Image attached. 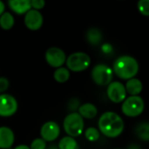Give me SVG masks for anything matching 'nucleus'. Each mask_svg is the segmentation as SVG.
<instances>
[{
  "instance_id": "nucleus-1",
  "label": "nucleus",
  "mask_w": 149,
  "mask_h": 149,
  "mask_svg": "<svg viewBox=\"0 0 149 149\" xmlns=\"http://www.w3.org/2000/svg\"><path fill=\"white\" fill-rule=\"evenodd\" d=\"M99 130L108 138L119 137L124 130V121L116 113L106 112L99 119Z\"/></svg>"
},
{
  "instance_id": "nucleus-2",
  "label": "nucleus",
  "mask_w": 149,
  "mask_h": 149,
  "mask_svg": "<svg viewBox=\"0 0 149 149\" xmlns=\"http://www.w3.org/2000/svg\"><path fill=\"white\" fill-rule=\"evenodd\" d=\"M113 72L121 79L134 78L139 72L137 60L127 55L119 57L113 63Z\"/></svg>"
},
{
  "instance_id": "nucleus-3",
  "label": "nucleus",
  "mask_w": 149,
  "mask_h": 149,
  "mask_svg": "<svg viewBox=\"0 0 149 149\" xmlns=\"http://www.w3.org/2000/svg\"><path fill=\"white\" fill-rule=\"evenodd\" d=\"M84 118L77 112H72L65 116L63 121V127L67 135L79 137L84 131Z\"/></svg>"
},
{
  "instance_id": "nucleus-4",
  "label": "nucleus",
  "mask_w": 149,
  "mask_h": 149,
  "mask_svg": "<svg viewBox=\"0 0 149 149\" xmlns=\"http://www.w3.org/2000/svg\"><path fill=\"white\" fill-rule=\"evenodd\" d=\"M145 108V103L139 95H131L126 98L121 106V111L124 115L131 118H135L141 115Z\"/></svg>"
},
{
  "instance_id": "nucleus-5",
  "label": "nucleus",
  "mask_w": 149,
  "mask_h": 149,
  "mask_svg": "<svg viewBox=\"0 0 149 149\" xmlns=\"http://www.w3.org/2000/svg\"><path fill=\"white\" fill-rule=\"evenodd\" d=\"M65 64L70 71L79 72L86 70L89 67L91 64V58L89 55L85 52H74L66 58Z\"/></svg>"
},
{
  "instance_id": "nucleus-6",
  "label": "nucleus",
  "mask_w": 149,
  "mask_h": 149,
  "mask_svg": "<svg viewBox=\"0 0 149 149\" xmlns=\"http://www.w3.org/2000/svg\"><path fill=\"white\" fill-rule=\"evenodd\" d=\"M113 75V70L109 66L104 64L96 65L93 68L91 72V76L93 82L98 86H108L112 82Z\"/></svg>"
},
{
  "instance_id": "nucleus-7",
  "label": "nucleus",
  "mask_w": 149,
  "mask_h": 149,
  "mask_svg": "<svg viewBox=\"0 0 149 149\" xmlns=\"http://www.w3.org/2000/svg\"><path fill=\"white\" fill-rule=\"evenodd\" d=\"M17 108L18 104L16 98L7 93L0 94V117H11L17 113Z\"/></svg>"
},
{
  "instance_id": "nucleus-8",
  "label": "nucleus",
  "mask_w": 149,
  "mask_h": 149,
  "mask_svg": "<svg viewBox=\"0 0 149 149\" xmlns=\"http://www.w3.org/2000/svg\"><path fill=\"white\" fill-rule=\"evenodd\" d=\"M45 57L46 63L53 68H58L60 66H63V65L66 61V55L65 52L56 46L48 48L45 52Z\"/></svg>"
},
{
  "instance_id": "nucleus-9",
  "label": "nucleus",
  "mask_w": 149,
  "mask_h": 149,
  "mask_svg": "<svg viewBox=\"0 0 149 149\" xmlns=\"http://www.w3.org/2000/svg\"><path fill=\"white\" fill-rule=\"evenodd\" d=\"M107 97L108 99L113 102V103H121L125 100L127 98V90L125 86L119 82V81H113L111 82L107 90Z\"/></svg>"
},
{
  "instance_id": "nucleus-10",
  "label": "nucleus",
  "mask_w": 149,
  "mask_h": 149,
  "mask_svg": "<svg viewBox=\"0 0 149 149\" xmlns=\"http://www.w3.org/2000/svg\"><path fill=\"white\" fill-rule=\"evenodd\" d=\"M60 134V127L55 121L49 120L45 122L40 128V136L46 142L56 141Z\"/></svg>"
},
{
  "instance_id": "nucleus-11",
  "label": "nucleus",
  "mask_w": 149,
  "mask_h": 149,
  "mask_svg": "<svg viewBox=\"0 0 149 149\" xmlns=\"http://www.w3.org/2000/svg\"><path fill=\"white\" fill-rule=\"evenodd\" d=\"M24 24L31 31L39 30L44 22V17L39 10L31 9L24 14Z\"/></svg>"
},
{
  "instance_id": "nucleus-12",
  "label": "nucleus",
  "mask_w": 149,
  "mask_h": 149,
  "mask_svg": "<svg viewBox=\"0 0 149 149\" xmlns=\"http://www.w3.org/2000/svg\"><path fill=\"white\" fill-rule=\"evenodd\" d=\"M14 142V132L8 127H0V149H10Z\"/></svg>"
},
{
  "instance_id": "nucleus-13",
  "label": "nucleus",
  "mask_w": 149,
  "mask_h": 149,
  "mask_svg": "<svg viewBox=\"0 0 149 149\" xmlns=\"http://www.w3.org/2000/svg\"><path fill=\"white\" fill-rule=\"evenodd\" d=\"M10 9L17 15L25 14L31 9V0H7Z\"/></svg>"
},
{
  "instance_id": "nucleus-14",
  "label": "nucleus",
  "mask_w": 149,
  "mask_h": 149,
  "mask_svg": "<svg viewBox=\"0 0 149 149\" xmlns=\"http://www.w3.org/2000/svg\"><path fill=\"white\" fill-rule=\"evenodd\" d=\"M78 113L84 119L91 120V119H93L96 117V115L98 113V109L92 103H85V104L79 106V107L78 109Z\"/></svg>"
},
{
  "instance_id": "nucleus-15",
  "label": "nucleus",
  "mask_w": 149,
  "mask_h": 149,
  "mask_svg": "<svg viewBox=\"0 0 149 149\" xmlns=\"http://www.w3.org/2000/svg\"><path fill=\"white\" fill-rule=\"evenodd\" d=\"M125 87H126L127 93H128L130 95H139L143 89V85L140 79L132 78V79H127V82Z\"/></svg>"
},
{
  "instance_id": "nucleus-16",
  "label": "nucleus",
  "mask_w": 149,
  "mask_h": 149,
  "mask_svg": "<svg viewBox=\"0 0 149 149\" xmlns=\"http://www.w3.org/2000/svg\"><path fill=\"white\" fill-rule=\"evenodd\" d=\"M15 24V18L10 12L4 11L0 16V27L4 31L10 30Z\"/></svg>"
},
{
  "instance_id": "nucleus-17",
  "label": "nucleus",
  "mask_w": 149,
  "mask_h": 149,
  "mask_svg": "<svg viewBox=\"0 0 149 149\" xmlns=\"http://www.w3.org/2000/svg\"><path fill=\"white\" fill-rule=\"evenodd\" d=\"M135 134L137 137L143 141H149V122L144 121L139 123L135 127Z\"/></svg>"
},
{
  "instance_id": "nucleus-18",
  "label": "nucleus",
  "mask_w": 149,
  "mask_h": 149,
  "mask_svg": "<svg viewBox=\"0 0 149 149\" xmlns=\"http://www.w3.org/2000/svg\"><path fill=\"white\" fill-rule=\"evenodd\" d=\"M86 40L89 44L93 45H99L102 40V33L101 31L97 28H90L86 31Z\"/></svg>"
},
{
  "instance_id": "nucleus-19",
  "label": "nucleus",
  "mask_w": 149,
  "mask_h": 149,
  "mask_svg": "<svg viewBox=\"0 0 149 149\" xmlns=\"http://www.w3.org/2000/svg\"><path fill=\"white\" fill-rule=\"evenodd\" d=\"M53 79L58 83H65L70 79V70L63 66L56 68L53 72Z\"/></svg>"
},
{
  "instance_id": "nucleus-20",
  "label": "nucleus",
  "mask_w": 149,
  "mask_h": 149,
  "mask_svg": "<svg viewBox=\"0 0 149 149\" xmlns=\"http://www.w3.org/2000/svg\"><path fill=\"white\" fill-rule=\"evenodd\" d=\"M58 149H79L78 143L74 137L72 136H65L58 142Z\"/></svg>"
},
{
  "instance_id": "nucleus-21",
  "label": "nucleus",
  "mask_w": 149,
  "mask_h": 149,
  "mask_svg": "<svg viewBox=\"0 0 149 149\" xmlns=\"http://www.w3.org/2000/svg\"><path fill=\"white\" fill-rule=\"evenodd\" d=\"M100 136V130H98L95 127H88L86 131H85V137L87 141H91V142H94L97 141L99 140Z\"/></svg>"
},
{
  "instance_id": "nucleus-22",
  "label": "nucleus",
  "mask_w": 149,
  "mask_h": 149,
  "mask_svg": "<svg viewBox=\"0 0 149 149\" xmlns=\"http://www.w3.org/2000/svg\"><path fill=\"white\" fill-rule=\"evenodd\" d=\"M137 7L141 14L149 17V0H139Z\"/></svg>"
},
{
  "instance_id": "nucleus-23",
  "label": "nucleus",
  "mask_w": 149,
  "mask_h": 149,
  "mask_svg": "<svg viewBox=\"0 0 149 149\" xmlns=\"http://www.w3.org/2000/svg\"><path fill=\"white\" fill-rule=\"evenodd\" d=\"M31 149H45L46 148V141L42 138H37L33 140L30 145Z\"/></svg>"
},
{
  "instance_id": "nucleus-24",
  "label": "nucleus",
  "mask_w": 149,
  "mask_h": 149,
  "mask_svg": "<svg viewBox=\"0 0 149 149\" xmlns=\"http://www.w3.org/2000/svg\"><path fill=\"white\" fill-rule=\"evenodd\" d=\"M45 5V0H31V9L40 10Z\"/></svg>"
},
{
  "instance_id": "nucleus-25",
  "label": "nucleus",
  "mask_w": 149,
  "mask_h": 149,
  "mask_svg": "<svg viewBox=\"0 0 149 149\" xmlns=\"http://www.w3.org/2000/svg\"><path fill=\"white\" fill-rule=\"evenodd\" d=\"M10 82L8 79L4 77H0V93H3L9 88Z\"/></svg>"
},
{
  "instance_id": "nucleus-26",
  "label": "nucleus",
  "mask_w": 149,
  "mask_h": 149,
  "mask_svg": "<svg viewBox=\"0 0 149 149\" xmlns=\"http://www.w3.org/2000/svg\"><path fill=\"white\" fill-rule=\"evenodd\" d=\"M79 100L78 99H72L69 103H68V107H69V109L72 112H75L76 110L79 109Z\"/></svg>"
},
{
  "instance_id": "nucleus-27",
  "label": "nucleus",
  "mask_w": 149,
  "mask_h": 149,
  "mask_svg": "<svg viewBox=\"0 0 149 149\" xmlns=\"http://www.w3.org/2000/svg\"><path fill=\"white\" fill-rule=\"evenodd\" d=\"M127 149H141V148L140 145H138L136 143H132L127 147Z\"/></svg>"
},
{
  "instance_id": "nucleus-28",
  "label": "nucleus",
  "mask_w": 149,
  "mask_h": 149,
  "mask_svg": "<svg viewBox=\"0 0 149 149\" xmlns=\"http://www.w3.org/2000/svg\"><path fill=\"white\" fill-rule=\"evenodd\" d=\"M4 10H5V5L3 3V2L2 0H0V16L4 12Z\"/></svg>"
},
{
  "instance_id": "nucleus-29",
  "label": "nucleus",
  "mask_w": 149,
  "mask_h": 149,
  "mask_svg": "<svg viewBox=\"0 0 149 149\" xmlns=\"http://www.w3.org/2000/svg\"><path fill=\"white\" fill-rule=\"evenodd\" d=\"M13 149H31V148H30V147H28V146H26V145H18V146H17L16 148H14Z\"/></svg>"
},
{
  "instance_id": "nucleus-30",
  "label": "nucleus",
  "mask_w": 149,
  "mask_h": 149,
  "mask_svg": "<svg viewBox=\"0 0 149 149\" xmlns=\"http://www.w3.org/2000/svg\"><path fill=\"white\" fill-rule=\"evenodd\" d=\"M114 149H120V148H114Z\"/></svg>"
}]
</instances>
